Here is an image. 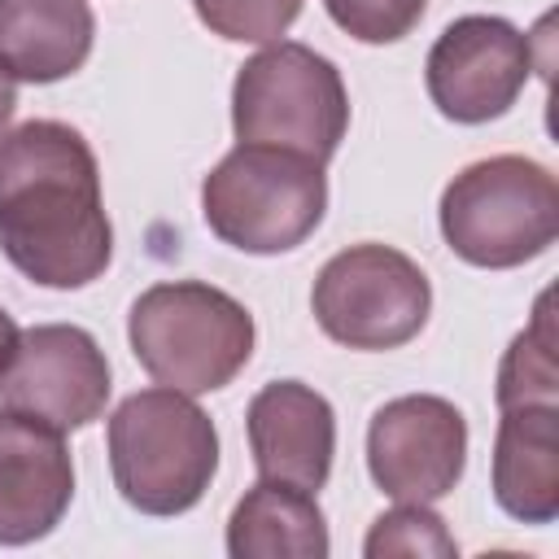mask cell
I'll use <instances>...</instances> for the list:
<instances>
[{
	"mask_svg": "<svg viewBox=\"0 0 559 559\" xmlns=\"http://www.w3.org/2000/svg\"><path fill=\"white\" fill-rule=\"evenodd\" d=\"M306 0H192L197 17L231 44H275Z\"/></svg>",
	"mask_w": 559,
	"mask_h": 559,
	"instance_id": "obj_18",
	"label": "cell"
},
{
	"mask_svg": "<svg viewBox=\"0 0 559 559\" xmlns=\"http://www.w3.org/2000/svg\"><path fill=\"white\" fill-rule=\"evenodd\" d=\"M524 402H559V362H555V328H550V293L537 301L533 323L511 341L498 367V411Z\"/></svg>",
	"mask_w": 559,
	"mask_h": 559,
	"instance_id": "obj_16",
	"label": "cell"
},
{
	"mask_svg": "<svg viewBox=\"0 0 559 559\" xmlns=\"http://www.w3.org/2000/svg\"><path fill=\"white\" fill-rule=\"evenodd\" d=\"M310 310L314 323L345 349H397L424 332L432 284L415 258L367 240L323 262Z\"/></svg>",
	"mask_w": 559,
	"mask_h": 559,
	"instance_id": "obj_7",
	"label": "cell"
},
{
	"mask_svg": "<svg viewBox=\"0 0 559 559\" xmlns=\"http://www.w3.org/2000/svg\"><path fill=\"white\" fill-rule=\"evenodd\" d=\"M467 467V419L437 393L384 402L367 424V472L393 502H437Z\"/></svg>",
	"mask_w": 559,
	"mask_h": 559,
	"instance_id": "obj_10",
	"label": "cell"
},
{
	"mask_svg": "<svg viewBox=\"0 0 559 559\" xmlns=\"http://www.w3.org/2000/svg\"><path fill=\"white\" fill-rule=\"evenodd\" d=\"M74 498L66 432L22 411H0V546L48 537Z\"/></svg>",
	"mask_w": 559,
	"mask_h": 559,
	"instance_id": "obj_11",
	"label": "cell"
},
{
	"mask_svg": "<svg viewBox=\"0 0 559 559\" xmlns=\"http://www.w3.org/2000/svg\"><path fill=\"white\" fill-rule=\"evenodd\" d=\"M332 537L314 493L258 480L227 520L231 559H328Z\"/></svg>",
	"mask_w": 559,
	"mask_h": 559,
	"instance_id": "obj_15",
	"label": "cell"
},
{
	"mask_svg": "<svg viewBox=\"0 0 559 559\" xmlns=\"http://www.w3.org/2000/svg\"><path fill=\"white\" fill-rule=\"evenodd\" d=\"M533 74V44L520 26L493 13L454 17L424 61L432 105L463 127L502 118Z\"/></svg>",
	"mask_w": 559,
	"mask_h": 559,
	"instance_id": "obj_8",
	"label": "cell"
},
{
	"mask_svg": "<svg viewBox=\"0 0 559 559\" xmlns=\"http://www.w3.org/2000/svg\"><path fill=\"white\" fill-rule=\"evenodd\" d=\"M493 502L520 524L559 515V402L507 406L493 432Z\"/></svg>",
	"mask_w": 559,
	"mask_h": 559,
	"instance_id": "obj_13",
	"label": "cell"
},
{
	"mask_svg": "<svg viewBox=\"0 0 559 559\" xmlns=\"http://www.w3.org/2000/svg\"><path fill=\"white\" fill-rule=\"evenodd\" d=\"M109 472L127 507L144 515L192 511L218 472V428L179 389H140L109 415Z\"/></svg>",
	"mask_w": 559,
	"mask_h": 559,
	"instance_id": "obj_2",
	"label": "cell"
},
{
	"mask_svg": "<svg viewBox=\"0 0 559 559\" xmlns=\"http://www.w3.org/2000/svg\"><path fill=\"white\" fill-rule=\"evenodd\" d=\"M367 559H384V555H432V559H454L459 542L450 537L445 520L437 511H428V502H397L393 511H384L367 542H362Z\"/></svg>",
	"mask_w": 559,
	"mask_h": 559,
	"instance_id": "obj_17",
	"label": "cell"
},
{
	"mask_svg": "<svg viewBox=\"0 0 559 559\" xmlns=\"http://www.w3.org/2000/svg\"><path fill=\"white\" fill-rule=\"evenodd\" d=\"M135 362L166 389H227L253 358V314L205 280H166L144 288L127 314Z\"/></svg>",
	"mask_w": 559,
	"mask_h": 559,
	"instance_id": "obj_3",
	"label": "cell"
},
{
	"mask_svg": "<svg viewBox=\"0 0 559 559\" xmlns=\"http://www.w3.org/2000/svg\"><path fill=\"white\" fill-rule=\"evenodd\" d=\"M323 9L358 44H397L419 26L428 0H323Z\"/></svg>",
	"mask_w": 559,
	"mask_h": 559,
	"instance_id": "obj_19",
	"label": "cell"
},
{
	"mask_svg": "<svg viewBox=\"0 0 559 559\" xmlns=\"http://www.w3.org/2000/svg\"><path fill=\"white\" fill-rule=\"evenodd\" d=\"M0 249L39 288H83L114 258L92 144L57 118L0 131Z\"/></svg>",
	"mask_w": 559,
	"mask_h": 559,
	"instance_id": "obj_1",
	"label": "cell"
},
{
	"mask_svg": "<svg viewBox=\"0 0 559 559\" xmlns=\"http://www.w3.org/2000/svg\"><path fill=\"white\" fill-rule=\"evenodd\" d=\"M231 131L240 144H271L328 162L349 131L341 70L297 39L266 44L231 83Z\"/></svg>",
	"mask_w": 559,
	"mask_h": 559,
	"instance_id": "obj_6",
	"label": "cell"
},
{
	"mask_svg": "<svg viewBox=\"0 0 559 559\" xmlns=\"http://www.w3.org/2000/svg\"><path fill=\"white\" fill-rule=\"evenodd\" d=\"M328 210V175L323 162L271 148V144H236L201 183L205 227L240 249V253H288Z\"/></svg>",
	"mask_w": 559,
	"mask_h": 559,
	"instance_id": "obj_5",
	"label": "cell"
},
{
	"mask_svg": "<svg viewBox=\"0 0 559 559\" xmlns=\"http://www.w3.org/2000/svg\"><path fill=\"white\" fill-rule=\"evenodd\" d=\"M13 109H17V83L0 70V131L9 127V118H13Z\"/></svg>",
	"mask_w": 559,
	"mask_h": 559,
	"instance_id": "obj_21",
	"label": "cell"
},
{
	"mask_svg": "<svg viewBox=\"0 0 559 559\" xmlns=\"http://www.w3.org/2000/svg\"><path fill=\"white\" fill-rule=\"evenodd\" d=\"M445 245L485 271H511L542 258L559 236V179L550 166L498 153L463 166L437 205Z\"/></svg>",
	"mask_w": 559,
	"mask_h": 559,
	"instance_id": "obj_4",
	"label": "cell"
},
{
	"mask_svg": "<svg viewBox=\"0 0 559 559\" xmlns=\"http://www.w3.org/2000/svg\"><path fill=\"white\" fill-rule=\"evenodd\" d=\"M96 44L87 0H0V70L13 83H57L83 70Z\"/></svg>",
	"mask_w": 559,
	"mask_h": 559,
	"instance_id": "obj_14",
	"label": "cell"
},
{
	"mask_svg": "<svg viewBox=\"0 0 559 559\" xmlns=\"http://www.w3.org/2000/svg\"><path fill=\"white\" fill-rule=\"evenodd\" d=\"M109 358L79 323H35L0 371V406L44 419L57 432L87 428L109 402Z\"/></svg>",
	"mask_w": 559,
	"mask_h": 559,
	"instance_id": "obj_9",
	"label": "cell"
},
{
	"mask_svg": "<svg viewBox=\"0 0 559 559\" xmlns=\"http://www.w3.org/2000/svg\"><path fill=\"white\" fill-rule=\"evenodd\" d=\"M17 323H13V314L0 306V371L9 367V358H13V349H17Z\"/></svg>",
	"mask_w": 559,
	"mask_h": 559,
	"instance_id": "obj_20",
	"label": "cell"
},
{
	"mask_svg": "<svg viewBox=\"0 0 559 559\" xmlns=\"http://www.w3.org/2000/svg\"><path fill=\"white\" fill-rule=\"evenodd\" d=\"M249 450L262 480H280L306 493H319L336 454V411L332 402L301 380H271L253 393Z\"/></svg>",
	"mask_w": 559,
	"mask_h": 559,
	"instance_id": "obj_12",
	"label": "cell"
}]
</instances>
